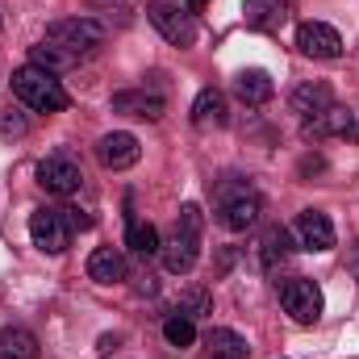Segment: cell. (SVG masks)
Masks as SVG:
<instances>
[{"label":"cell","mask_w":359,"mask_h":359,"mask_svg":"<svg viewBox=\"0 0 359 359\" xmlns=\"http://www.w3.org/2000/svg\"><path fill=\"white\" fill-rule=\"evenodd\" d=\"M351 271H355V276H359V243H355V247H351Z\"/></svg>","instance_id":"27"},{"label":"cell","mask_w":359,"mask_h":359,"mask_svg":"<svg viewBox=\"0 0 359 359\" xmlns=\"http://www.w3.org/2000/svg\"><path fill=\"white\" fill-rule=\"evenodd\" d=\"M234 92L247 100V104H268L276 84H271L268 72H259V67H251V72H238V80H234Z\"/></svg>","instance_id":"18"},{"label":"cell","mask_w":359,"mask_h":359,"mask_svg":"<svg viewBox=\"0 0 359 359\" xmlns=\"http://www.w3.org/2000/svg\"><path fill=\"white\" fill-rule=\"evenodd\" d=\"M113 113H126V117H147V121H159L163 117V96L147 88H130L113 96Z\"/></svg>","instance_id":"12"},{"label":"cell","mask_w":359,"mask_h":359,"mask_svg":"<svg viewBox=\"0 0 359 359\" xmlns=\"http://www.w3.org/2000/svg\"><path fill=\"white\" fill-rule=\"evenodd\" d=\"M209 309H213V301H209V292H205V288H192V292H184V297H180V305H176V313L192 318V322H196L201 313H209Z\"/></svg>","instance_id":"24"},{"label":"cell","mask_w":359,"mask_h":359,"mask_svg":"<svg viewBox=\"0 0 359 359\" xmlns=\"http://www.w3.org/2000/svg\"><path fill=\"white\" fill-rule=\"evenodd\" d=\"M80 168L67 159V155H50V159H42L38 163V184L46 188V192H55V196H72V192H80Z\"/></svg>","instance_id":"10"},{"label":"cell","mask_w":359,"mask_h":359,"mask_svg":"<svg viewBox=\"0 0 359 359\" xmlns=\"http://www.w3.org/2000/svg\"><path fill=\"white\" fill-rule=\"evenodd\" d=\"M46 42L59 46L63 55L80 59V55H92V50L104 42V25L92 21V17H63V21H55V25L46 29Z\"/></svg>","instance_id":"4"},{"label":"cell","mask_w":359,"mask_h":359,"mask_svg":"<svg viewBox=\"0 0 359 359\" xmlns=\"http://www.w3.org/2000/svg\"><path fill=\"white\" fill-rule=\"evenodd\" d=\"M29 59H34V67H46V72H59V67H72V63H76L72 55H63V50L50 46V42H38V46L29 50Z\"/></svg>","instance_id":"23"},{"label":"cell","mask_w":359,"mask_h":359,"mask_svg":"<svg viewBox=\"0 0 359 359\" xmlns=\"http://www.w3.org/2000/svg\"><path fill=\"white\" fill-rule=\"evenodd\" d=\"M297 238L305 251H330L334 247V226L322 209H305L297 213Z\"/></svg>","instance_id":"11"},{"label":"cell","mask_w":359,"mask_h":359,"mask_svg":"<svg viewBox=\"0 0 359 359\" xmlns=\"http://www.w3.org/2000/svg\"><path fill=\"white\" fill-rule=\"evenodd\" d=\"M72 234H76V222H72V209H55V205H42L29 213V238L38 251L46 255H63L72 247Z\"/></svg>","instance_id":"3"},{"label":"cell","mask_w":359,"mask_h":359,"mask_svg":"<svg viewBox=\"0 0 359 359\" xmlns=\"http://www.w3.org/2000/svg\"><path fill=\"white\" fill-rule=\"evenodd\" d=\"M330 104H334V96H330L326 84H301L292 92V113H301L305 121H318Z\"/></svg>","instance_id":"16"},{"label":"cell","mask_w":359,"mask_h":359,"mask_svg":"<svg viewBox=\"0 0 359 359\" xmlns=\"http://www.w3.org/2000/svg\"><path fill=\"white\" fill-rule=\"evenodd\" d=\"M147 13H151V25H155L172 46H188V42L196 38V25H192V17H188L180 4H151Z\"/></svg>","instance_id":"9"},{"label":"cell","mask_w":359,"mask_h":359,"mask_svg":"<svg viewBox=\"0 0 359 359\" xmlns=\"http://www.w3.org/2000/svg\"><path fill=\"white\" fill-rule=\"evenodd\" d=\"M196 251H201V209H196V205H184L180 217H176L172 238L159 247L163 271H172V276H188L192 264H196Z\"/></svg>","instance_id":"2"},{"label":"cell","mask_w":359,"mask_h":359,"mask_svg":"<svg viewBox=\"0 0 359 359\" xmlns=\"http://www.w3.org/2000/svg\"><path fill=\"white\" fill-rule=\"evenodd\" d=\"M297 46H301V55H309V59H339V55H343V38H339V29L326 25V21H305V25L297 29Z\"/></svg>","instance_id":"7"},{"label":"cell","mask_w":359,"mask_h":359,"mask_svg":"<svg viewBox=\"0 0 359 359\" xmlns=\"http://www.w3.org/2000/svg\"><path fill=\"white\" fill-rule=\"evenodd\" d=\"M205 343H209V351H213V359H247V355H251L247 339H243L238 330H230V326H213Z\"/></svg>","instance_id":"17"},{"label":"cell","mask_w":359,"mask_h":359,"mask_svg":"<svg viewBox=\"0 0 359 359\" xmlns=\"http://www.w3.org/2000/svg\"><path fill=\"white\" fill-rule=\"evenodd\" d=\"M0 351H8L17 359H38V339L29 330H21V326H4L0 330Z\"/></svg>","instance_id":"21"},{"label":"cell","mask_w":359,"mask_h":359,"mask_svg":"<svg viewBox=\"0 0 359 359\" xmlns=\"http://www.w3.org/2000/svg\"><path fill=\"white\" fill-rule=\"evenodd\" d=\"M192 121L196 126H226V96L217 88H201L192 100Z\"/></svg>","instance_id":"19"},{"label":"cell","mask_w":359,"mask_h":359,"mask_svg":"<svg viewBox=\"0 0 359 359\" xmlns=\"http://www.w3.org/2000/svg\"><path fill=\"white\" fill-rule=\"evenodd\" d=\"M88 276L96 284H121L130 276V264H126V255L117 247H96L88 255Z\"/></svg>","instance_id":"13"},{"label":"cell","mask_w":359,"mask_h":359,"mask_svg":"<svg viewBox=\"0 0 359 359\" xmlns=\"http://www.w3.org/2000/svg\"><path fill=\"white\" fill-rule=\"evenodd\" d=\"M276 259H288V234L284 230H268L264 238V268H276Z\"/></svg>","instance_id":"25"},{"label":"cell","mask_w":359,"mask_h":359,"mask_svg":"<svg viewBox=\"0 0 359 359\" xmlns=\"http://www.w3.org/2000/svg\"><path fill=\"white\" fill-rule=\"evenodd\" d=\"M126 247H134L138 255H159V230L151 226V222H138V217H130V226H126Z\"/></svg>","instance_id":"20"},{"label":"cell","mask_w":359,"mask_h":359,"mask_svg":"<svg viewBox=\"0 0 359 359\" xmlns=\"http://www.w3.org/2000/svg\"><path fill=\"white\" fill-rule=\"evenodd\" d=\"M280 305H284V313H288L292 322L313 326V322L322 318V288H318L313 280H305V276H292V280L280 284Z\"/></svg>","instance_id":"5"},{"label":"cell","mask_w":359,"mask_h":359,"mask_svg":"<svg viewBox=\"0 0 359 359\" xmlns=\"http://www.w3.org/2000/svg\"><path fill=\"white\" fill-rule=\"evenodd\" d=\"M0 359H17V355H8V351H0Z\"/></svg>","instance_id":"29"},{"label":"cell","mask_w":359,"mask_h":359,"mask_svg":"<svg viewBox=\"0 0 359 359\" xmlns=\"http://www.w3.org/2000/svg\"><path fill=\"white\" fill-rule=\"evenodd\" d=\"M13 92H17V100H21L25 109H34V113H63V109L72 104L67 92H63V84H59V76L46 72V67H34V63H25V67L13 72Z\"/></svg>","instance_id":"1"},{"label":"cell","mask_w":359,"mask_h":359,"mask_svg":"<svg viewBox=\"0 0 359 359\" xmlns=\"http://www.w3.org/2000/svg\"><path fill=\"white\" fill-rule=\"evenodd\" d=\"M243 17L251 29H280L288 17V0H243Z\"/></svg>","instance_id":"15"},{"label":"cell","mask_w":359,"mask_h":359,"mask_svg":"<svg viewBox=\"0 0 359 359\" xmlns=\"http://www.w3.org/2000/svg\"><path fill=\"white\" fill-rule=\"evenodd\" d=\"M138 155H142V147H138V138L126 134V130H113V134H104V138L96 142V159H100V168H109V172L134 168Z\"/></svg>","instance_id":"8"},{"label":"cell","mask_w":359,"mask_h":359,"mask_svg":"<svg viewBox=\"0 0 359 359\" xmlns=\"http://www.w3.org/2000/svg\"><path fill=\"white\" fill-rule=\"evenodd\" d=\"M163 339H168L172 347H192V343H196V322L184 318V313H172V318L163 322Z\"/></svg>","instance_id":"22"},{"label":"cell","mask_w":359,"mask_h":359,"mask_svg":"<svg viewBox=\"0 0 359 359\" xmlns=\"http://www.w3.org/2000/svg\"><path fill=\"white\" fill-rule=\"evenodd\" d=\"M259 196L251 192V188H238V192H222V205H217V222L226 226V230H251L255 222H259Z\"/></svg>","instance_id":"6"},{"label":"cell","mask_w":359,"mask_h":359,"mask_svg":"<svg viewBox=\"0 0 359 359\" xmlns=\"http://www.w3.org/2000/svg\"><path fill=\"white\" fill-rule=\"evenodd\" d=\"M176 4H205V0H176Z\"/></svg>","instance_id":"28"},{"label":"cell","mask_w":359,"mask_h":359,"mask_svg":"<svg viewBox=\"0 0 359 359\" xmlns=\"http://www.w3.org/2000/svg\"><path fill=\"white\" fill-rule=\"evenodd\" d=\"M0 134H25V121L8 109V113H0Z\"/></svg>","instance_id":"26"},{"label":"cell","mask_w":359,"mask_h":359,"mask_svg":"<svg viewBox=\"0 0 359 359\" xmlns=\"http://www.w3.org/2000/svg\"><path fill=\"white\" fill-rule=\"evenodd\" d=\"M313 134H334V138H359V113L355 109H343V104H330L318 121H305Z\"/></svg>","instance_id":"14"}]
</instances>
